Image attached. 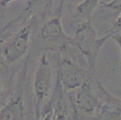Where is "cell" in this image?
I'll use <instances>...</instances> for the list:
<instances>
[{"mask_svg": "<svg viewBox=\"0 0 121 120\" xmlns=\"http://www.w3.org/2000/svg\"><path fill=\"white\" fill-rule=\"evenodd\" d=\"M109 38L110 35L109 34L101 38H97L96 32L91 25L90 19H86L80 24L75 29L74 38H72L73 43L87 59L89 68L93 73L95 69L99 51Z\"/></svg>", "mask_w": 121, "mask_h": 120, "instance_id": "6da1fadb", "label": "cell"}, {"mask_svg": "<svg viewBox=\"0 0 121 120\" xmlns=\"http://www.w3.org/2000/svg\"><path fill=\"white\" fill-rule=\"evenodd\" d=\"M52 87V69L47 54L40 58L34 76V93L36 96V118H41L42 105Z\"/></svg>", "mask_w": 121, "mask_h": 120, "instance_id": "7a4b0ae2", "label": "cell"}, {"mask_svg": "<svg viewBox=\"0 0 121 120\" xmlns=\"http://www.w3.org/2000/svg\"><path fill=\"white\" fill-rule=\"evenodd\" d=\"M96 109L94 120H119L121 117V99L109 93L96 80Z\"/></svg>", "mask_w": 121, "mask_h": 120, "instance_id": "3957f363", "label": "cell"}, {"mask_svg": "<svg viewBox=\"0 0 121 120\" xmlns=\"http://www.w3.org/2000/svg\"><path fill=\"white\" fill-rule=\"evenodd\" d=\"M56 73V79L66 92L80 88L87 78L84 68L66 58L60 59Z\"/></svg>", "mask_w": 121, "mask_h": 120, "instance_id": "277c9868", "label": "cell"}, {"mask_svg": "<svg viewBox=\"0 0 121 120\" xmlns=\"http://www.w3.org/2000/svg\"><path fill=\"white\" fill-rule=\"evenodd\" d=\"M75 112L86 117L94 116L96 109V95L89 78H86L82 86L78 88L74 100H71Z\"/></svg>", "mask_w": 121, "mask_h": 120, "instance_id": "5b68a950", "label": "cell"}, {"mask_svg": "<svg viewBox=\"0 0 121 120\" xmlns=\"http://www.w3.org/2000/svg\"><path fill=\"white\" fill-rule=\"evenodd\" d=\"M31 25L22 28L4 49L5 60L9 63L18 61L24 56L28 48Z\"/></svg>", "mask_w": 121, "mask_h": 120, "instance_id": "8992f818", "label": "cell"}, {"mask_svg": "<svg viewBox=\"0 0 121 120\" xmlns=\"http://www.w3.org/2000/svg\"><path fill=\"white\" fill-rule=\"evenodd\" d=\"M40 34L46 43L60 48H65L68 43L73 42V39L65 34L59 18H54L46 23L41 29Z\"/></svg>", "mask_w": 121, "mask_h": 120, "instance_id": "52a82bcc", "label": "cell"}, {"mask_svg": "<svg viewBox=\"0 0 121 120\" xmlns=\"http://www.w3.org/2000/svg\"><path fill=\"white\" fill-rule=\"evenodd\" d=\"M25 107L22 93L9 100L0 111V120H24Z\"/></svg>", "mask_w": 121, "mask_h": 120, "instance_id": "ba28073f", "label": "cell"}, {"mask_svg": "<svg viewBox=\"0 0 121 120\" xmlns=\"http://www.w3.org/2000/svg\"><path fill=\"white\" fill-rule=\"evenodd\" d=\"M99 0H84L77 7V12L89 19L99 4Z\"/></svg>", "mask_w": 121, "mask_h": 120, "instance_id": "9c48e42d", "label": "cell"}, {"mask_svg": "<svg viewBox=\"0 0 121 120\" xmlns=\"http://www.w3.org/2000/svg\"><path fill=\"white\" fill-rule=\"evenodd\" d=\"M52 0H30L27 10L30 13H40L47 9L52 4Z\"/></svg>", "mask_w": 121, "mask_h": 120, "instance_id": "30bf717a", "label": "cell"}, {"mask_svg": "<svg viewBox=\"0 0 121 120\" xmlns=\"http://www.w3.org/2000/svg\"><path fill=\"white\" fill-rule=\"evenodd\" d=\"M121 32V14L117 18V19L115 20V22L114 23L112 29L108 32L109 34H117V33Z\"/></svg>", "mask_w": 121, "mask_h": 120, "instance_id": "8fae6325", "label": "cell"}, {"mask_svg": "<svg viewBox=\"0 0 121 120\" xmlns=\"http://www.w3.org/2000/svg\"><path fill=\"white\" fill-rule=\"evenodd\" d=\"M104 7L114 10L121 11V0H112L109 4H104Z\"/></svg>", "mask_w": 121, "mask_h": 120, "instance_id": "7c38bea8", "label": "cell"}, {"mask_svg": "<svg viewBox=\"0 0 121 120\" xmlns=\"http://www.w3.org/2000/svg\"><path fill=\"white\" fill-rule=\"evenodd\" d=\"M5 103V94H4V89H3L2 83L0 81V111H1V109L3 108Z\"/></svg>", "mask_w": 121, "mask_h": 120, "instance_id": "4fadbf2b", "label": "cell"}, {"mask_svg": "<svg viewBox=\"0 0 121 120\" xmlns=\"http://www.w3.org/2000/svg\"><path fill=\"white\" fill-rule=\"evenodd\" d=\"M109 35H110V38H112L118 43V45H119V49H120V53H121V35L119 34V33L109 34Z\"/></svg>", "mask_w": 121, "mask_h": 120, "instance_id": "5bb4252c", "label": "cell"}, {"mask_svg": "<svg viewBox=\"0 0 121 120\" xmlns=\"http://www.w3.org/2000/svg\"><path fill=\"white\" fill-rule=\"evenodd\" d=\"M37 120H53V114H52V111H49L46 113L45 115L42 116L41 118H37Z\"/></svg>", "mask_w": 121, "mask_h": 120, "instance_id": "9a60e30c", "label": "cell"}, {"mask_svg": "<svg viewBox=\"0 0 121 120\" xmlns=\"http://www.w3.org/2000/svg\"><path fill=\"white\" fill-rule=\"evenodd\" d=\"M12 1H13V0H4L2 3H1V4H2L3 6H5L6 4H8L9 3L12 2Z\"/></svg>", "mask_w": 121, "mask_h": 120, "instance_id": "2e32d148", "label": "cell"}, {"mask_svg": "<svg viewBox=\"0 0 121 120\" xmlns=\"http://www.w3.org/2000/svg\"><path fill=\"white\" fill-rule=\"evenodd\" d=\"M2 41H3V40H2V38H1V37H0V42H2Z\"/></svg>", "mask_w": 121, "mask_h": 120, "instance_id": "e0dca14e", "label": "cell"}]
</instances>
